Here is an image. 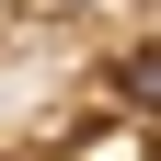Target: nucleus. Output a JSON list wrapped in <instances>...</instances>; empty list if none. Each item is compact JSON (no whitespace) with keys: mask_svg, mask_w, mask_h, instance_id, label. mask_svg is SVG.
Instances as JSON below:
<instances>
[{"mask_svg":"<svg viewBox=\"0 0 161 161\" xmlns=\"http://www.w3.org/2000/svg\"><path fill=\"white\" fill-rule=\"evenodd\" d=\"M115 92H127V104H138V115H161V46H138V58H127V69H115Z\"/></svg>","mask_w":161,"mask_h":161,"instance_id":"1","label":"nucleus"}]
</instances>
